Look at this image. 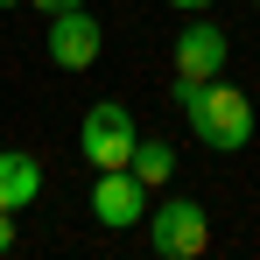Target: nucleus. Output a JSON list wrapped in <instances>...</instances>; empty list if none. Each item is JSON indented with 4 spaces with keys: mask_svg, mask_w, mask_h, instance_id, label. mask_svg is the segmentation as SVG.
I'll return each instance as SVG.
<instances>
[{
    "mask_svg": "<svg viewBox=\"0 0 260 260\" xmlns=\"http://www.w3.org/2000/svg\"><path fill=\"white\" fill-rule=\"evenodd\" d=\"M176 106H183V120L190 134L218 148V155H239L246 141H253V99L239 85H225V78H204V85H176Z\"/></svg>",
    "mask_w": 260,
    "mask_h": 260,
    "instance_id": "obj_1",
    "label": "nucleus"
},
{
    "mask_svg": "<svg viewBox=\"0 0 260 260\" xmlns=\"http://www.w3.org/2000/svg\"><path fill=\"white\" fill-rule=\"evenodd\" d=\"M148 246L162 260H197L211 246V211L197 204V197H169V204H148Z\"/></svg>",
    "mask_w": 260,
    "mask_h": 260,
    "instance_id": "obj_2",
    "label": "nucleus"
},
{
    "mask_svg": "<svg viewBox=\"0 0 260 260\" xmlns=\"http://www.w3.org/2000/svg\"><path fill=\"white\" fill-rule=\"evenodd\" d=\"M134 141H141V127H134V113L120 106V99H99V106H85V127H78V155H85L91 169H127Z\"/></svg>",
    "mask_w": 260,
    "mask_h": 260,
    "instance_id": "obj_3",
    "label": "nucleus"
},
{
    "mask_svg": "<svg viewBox=\"0 0 260 260\" xmlns=\"http://www.w3.org/2000/svg\"><path fill=\"white\" fill-rule=\"evenodd\" d=\"M232 63V36L218 21H190L176 36V85H204V78H225Z\"/></svg>",
    "mask_w": 260,
    "mask_h": 260,
    "instance_id": "obj_4",
    "label": "nucleus"
},
{
    "mask_svg": "<svg viewBox=\"0 0 260 260\" xmlns=\"http://www.w3.org/2000/svg\"><path fill=\"white\" fill-rule=\"evenodd\" d=\"M91 218H99L106 232L141 225V218H148V183L134 169H99V183H91Z\"/></svg>",
    "mask_w": 260,
    "mask_h": 260,
    "instance_id": "obj_5",
    "label": "nucleus"
},
{
    "mask_svg": "<svg viewBox=\"0 0 260 260\" xmlns=\"http://www.w3.org/2000/svg\"><path fill=\"white\" fill-rule=\"evenodd\" d=\"M99 49H106V28L91 21L85 7L49 14V63H56V71H91V63H99Z\"/></svg>",
    "mask_w": 260,
    "mask_h": 260,
    "instance_id": "obj_6",
    "label": "nucleus"
},
{
    "mask_svg": "<svg viewBox=\"0 0 260 260\" xmlns=\"http://www.w3.org/2000/svg\"><path fill=\"white\" fill-rule=\"evenodd\" d=\"M43 197V162L21 148H0V211H28Z\"/></svg>",
    "mask_w": 260,
    "mask_h": 260,
    "instance_id": "obj_7",
    "label": "nucleus"
},
{
    "mask_svg": "<svg viewBox=\"0 0 260 260\" xmlns=\"http://www.w3.org/2000/svg\"><path fill=\"white\" fill-rule=\"evenodd\" d=\"M127 169L141 176V183H148V190H162V183H169V176H176V148H169V141H134V155H127Z\"/></svg>",
    "mask_w": 260,
    "mask_h": 260,
    "instance_id": "obj_8",
    "label": "nucleus"
},
{
    "mask_svg": "<svg viewBox=\"0 0 260 260\" xmlns=\"http://www.w3.org/2000/svg\"><path fill=\"white\" fill-rule=\"evenodd\" d=\"M0 253H14V211H0Z\"/></svg>",
    "mask_w": 260,
    "mask_h": 260,
    "instance_id": "obj_9",
    "label": "nucleus"
},
{
    "mask_svg": "<svg viewBox=\"0 0 260 260\" xmlns=\"http://www.w3.org/2000/svg\"><path fill=\"white\" fill-rule=\"evenodd\" d=\"M43 14H63V7H85V0H36Z\"/></svg>",
    "mask_w": 260,
    "mask_h": 260,
    "instance_id": "obj_10",
    "label": "nucleus"
},
{
    "mask_svg": "<svg viewBox=\"0 0 260 260\" xmlns=\"http://www.w3.org/2000/svg\"><path fill=\"white\" fill-rule=\"evenodd\" d=\"M169 7H190V14H204V7H218V0H169Z\"/></svg>",
    "mask_w": 260,
    "mask_h": 260,
    "instance_id": "obj_11",
    "label": "nucleus"
},
{
    "mask_svg": "<svg viewBox=\"0 0 260 260\" xmlns=\"http://www.w3.org/2000/svg\"><path fill=\"white\" fill-rule=\"evenodd\" d=\"M0 7H14V0H0Z\"/></svg>",
    "mask_w": 260,
    "mask_h": 260,
    "instance_id": "obj_12",
    "label": "nucleus"
},
{
    "mask_svg": "<svg viewBox=\"0 0 260 260\" xmlns=\"http://www.w3.org/2000/svg\"><path fill=\"white\" fill-rule=\"evenodd\" d=\"M253 7H260V0H253Z\"/></svg>",
    "mask_w": 260,
    "mask_h": 260,
    "instance_id": "obj_13",
    "label": "nucleus"
}]
</instances>
